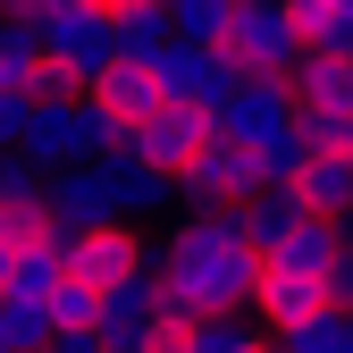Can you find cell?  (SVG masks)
<instances>
[{"label": "cell", "instance_id": "6da1fadb", "mask_svg": "<svg viewBox=\"0 0 353 353\" xmlns=\"http://www.w3.org/2000/svg\"><path fill=\"white\" fill-rule=\"evenodd\" d=\"M152 286L168 320H210V312H244L261 286V244L244 236L236 202L194 210L185 228L168 236V252H152Z\"/></svg>", "mask_w": 353, "mask_h": 353}, {"label": "cell", "instance_id": "7a4b0ae2", "mask_svg": "<svg viewBox=\"0 0 353 353\" xmlns=\"http://www.w3.org/2000/svg\"><path fill=\"white\" fill-rule=\"evenodd\" d=\"M17 143L42 168H59V160H101L110 143H126V126H118V110L93 93V84H76V93H42L26 110V135Z\"/></svg>", "mask_w": 353, "mask_h": 353}, {"label": "cell", "instance_id": "3957f363", "mask_svg": "<svg viewBox=\"0 0 353 353\" xmlns=\"http://www.w3.org/2000/svg\"><path fill=\"white\" fill-rule=\"evenodd\" d=\"M34 34H42V51H51V59H68V68H76V84H93V76L118 59L110 0H51V9L34 17Z\"/></svg>", "mask_w": 353, "mask_h": 353}, {"label": "cell", "instance_id": "277c9868", "mask_svg": "<svg viewBox=\"0 0 353 353\" xmlns=\"http://www.w3.org/2000/svg\"><path fill=\"white\" fill-rule=\"evenodd\" d=\"M219 51L236 59V76H286V68L303 59V34H294V17H286V0H236Z\"/></svg>", "mask_w": 353, "mask_h": 353}, {"label": "cell", "instance_id": "5b68a950", "mask_svg": "<svg viewBox=\"0 0 353 353\" xmlns=\"http://www.w3.org/2000/svg\"><path fill=\"white\" fill-rule=\"evenodd\" d=\"M244 194H252V143L210 118V135L194 143V160L176 168V202L210 210V202H244Z\"/></svg>", "mask_w": 353, "mask_h": 353}, {"label": "cell", "instance_id": "8992f818", "mask_svg": "<svg viewBox=\"0 0 353 353\" xmlns=\"http://www.w3.org/2000/svg\"><path fill=\"white\" fill-rule=\"evenodd\" d=\"M160 84H168V101H194V110H219L236 93V59L219 51V42H194V34H168L160 42Z\"/></svg>", "mask_w": 353, "mask_h": 353}, {"label": "cell", "instance_id": "52a82bcc", "mask_svg": "<svg viewBox=\"0 0 353 353\" xmlns=\"http://www.w3.org/2000/svg\"><path fill=\"white\" fill-rule=\"evenodd\" d=\"M42 202H51L59 236H84V228H101V219H118V194H110L101 160H59L51 176H42Z\"/></svg>", "mask_w": 353, "mask_h": 353}, {"label": "cell", "instance_id": "ba28073f", "mask_svg": "<svg viewBox=\"0 0 353 353\" xmlns=\"http://www.w3.org/2000/svg\"><path fill=\"white\" fill-rule=\"evenodd\" d=\"M135 270H152V252H143V236L126 228V219H101V228L68 236V278H84V286H118V278H135Z\"/></svg>", "mask_w": 353, "mask_h": 353}, {"label": "cell", "instance_id": "9c48e42d", "mask_svg": "<svg viewBox=\"0 0 353 353\" xmlns=\"http://www.w3.org/2000/svg\"><path fill=\"white\" fill-rule=\"evenodd\" d=\"M228 135H244V143H270L278 126H294V84L286 76H236V93L210 110Z\"/></svg>", "mask_w": 353, "mask_h": 353}, {"label": "cell", "instance_id": "30bf717a", "mask_svg": "<svg viewBox=\"0 0 353 353\" xmlns=\"http://www.w3.org/2000/svg\"><path fill=\"white\" fill-rule=\"evenodd\" d=\"M252 312H261V328H303L312 312H328V270H286V261H261Z\"/></svg>", "mask_w": 353, "mask_h": 353}, {"label": "cell", "instance_id": "8fae6325", "mask_svg": "<svg viewBox=\"0 0 353 353\" xmlns=\"http://www.w3.org/2000/svg\"><path fill=\"white\" fill-rule=\"evenodd\" d=\"M202 135H210V110H194V101H160L143 126H126V143H135L152 168H168V176L194 160V143H202Z\"/></svg>", "mask_w": 353, "mask_h": 353}, {"label": "cell", "instance_id": "7c38bea8", "mask_svg": "<svg viewBox=\"0 0 353 353\" xmlns=\"http://www.w3.org/2000/svg\"><path fill=\"white\" fill-rule=\"evenodd\" d=\"M93 93L118 110V126H143V118L168 101V84H160V59H152V51H118V59L93 76Z\"/></svg>", "mask_w": 353, "mask_h": 353}, {"label": "cell", "instance_id": "4fadbf2b", "mask_svg": "<svg viewBox=\"0 0 353 353\" xmlns=\"http://www.w3.org/2000/svg\"><path fill=\"white\" fill-rule=\"evenodd\" d=\"M101 168H110V194H118V219H126V210L143 219V210L176 202V176H168V168H152V160H143L135 143H110V152H101Z\"/></svg>", "mask_w": 353, "mask_h": 353}, {"label": "cell", "instance_id": "5bb4252c", "mask_svg": "<svg viewBox=\"0 0 353 353\" xmlns=\"http://www.w3.org/2000/svg\"><path fill=\"white\" fill-rule=\"evenodd\" d=\"M286 84H294V110H353V51H303Z\"/></svg>", "mask_w": 353, "mask_h": 353}, {"label": "cell", "instance_id": "9a60e30c", "mask_svg": "<svg viewBox=\"0 0 353 353\" xmlns=\"http://www.w3.org/2000/svg\"><path fill=\"white\" fill-rule=\"evenodd\" d=\"M294 194H303V210L345 219V210H353V152H345V143H312V160H303V176H294Z\"/></svg>", "mask_w": 353, "mask_h": 353}, {"label": "cell", "instance_id": "2e32d148", "mask_svg": "<svg viewBox=\"0 0 353 353\" xmlns=\"http://www.w3.org/2000/svg\"><path fill=\"white\" fill-rule=\"evenodd\" d=\"M336 252H345V228H336V219H320V210H303L294 228H286L270 252H261V261H286V270H328Z\"/></svg>", "mask_w": 353, "mask_h": 353}, {"label": "cell", "instance_id": "e0dca14e", "mask_svg": "<svg viewBox=\"0 0 353 353\" xmlns=\"http://www.w3.org/2000/svg\"><path fill=\"white\" fill-rule=\"evenodd\" d=\"M236 219H244V236L270 252V244L294 228V219H303V194H294V185H252V194L236 202Z\"/></svg>", "mask_w": 353, "mask_h": 353}, {"label": "cell", "instance_id": "ac0fdd59", "mask_svg": "<svg viewBox=\"0 0 353 353\" xmlns=\"http://www.w3.org/2000/svg\"><path fill=\"white\" fill-rule=\"evenodd\" d=\"M303 51H353V0H286Z\"/></svg>", "mask_w": 353, "mask_h": 353}, {"label": "cell", "instance_id": "d6986e66", "mask_svg": "<svg viewBox=\"0 0 353 353\" xmlns=\"http://www.w3.org/2000/svg\"><path fill=\"white\" fill-rule=\"evenodd\" d=\"M185 353H270V336L244 312H210V320H185Z\"/></svg>", "mask_w": 353, "mask_h": 353}, {"label": "cell", "instance_id": "ffe728a7", "mask_svg": "<svg viewBox=\"0 0 353 353\" xmlns=\"http://www.w3.org/2000/svg\"><path fill=\"white\" fill-rule=\"evenodd\" d=\"M110 26H118V51H160V42L176 34L168 0H110Z\"/></svg>", "mask_w": 353, "mask_h": 353}, {"label": "cell", "instance_id": "44dd1931", "mask_svg": "<svg viewBox=\"0 0 353 353\" xmlns=\"http://www.w3.org/2000/svg\"><path fill=\"white\" fill-rule=\"evenodd\" d=\"M303 160H312V135H303V126H278L270 143H252V185H294Z\"/></svg>", "mask_w": 353, "mask_h": 353}, {"label": "cell", "instance_id": "7402d4cb", "mask_svg": "<svg viewBox=\"0 0 353 353\" xmlns=\"http://www.w3.org/2000/svg\"><path fill=\"white\" fill-rule=\"evenodd\" d=\"M278 353H353V312H312L303 328H278Z\"/></svg>", "mask_w": 353, "mask_h": 353}, {"label": "cell", "instance_id": "603a6c76", "mask_svg": "<svg viewBox=\"0 0 353 353\" xmlns=\"http://www.w3.org/2000/svg\"><path fill=\"white\" fill-rule=\"evenodd\" d=\"M42 312H51V336H59V328H101V286L59 278L51 294H42Z\"/></svg>", "mask_w": 353, "mask_h": 353}, {"label": "cell", "instance_id": "cb8c5ba5", "mask_svg": "<svg viewBox=\"0 0 353 353\" xmlns=\"http://www.w3.org/2000/svg\"><path fill=\"white\" fill-rule=\"evenodd\" d=\"M34 59H42V34L0 9V84H34Z\"/></svg>", "mask_w": 353, "mask_h": 353}, {"label": "cell", "instance_id": "d4e9b609", "mask_svg": "<svg viewBox=\"0 0 353 353\" xmlns=\"http://www.w3.org/2000/svg\"><path fill=\"white\" fill-rule=\"evenodd\" d=\"M236 17V0H168V26L176 34H194V42H219Z\"/></svg>", "mask_w": 353, "mask_h": 353}, {"label": "cell", "instance_id": "484cf974", "mask_svg": "<svg viewBox=\"0 0 353 353\" xmlns=\"http://www.w3.org/2000/svg\"><path fill=\"white\" fill-rule=\"evenodd\" d=\"M328 303H336V312H353V244L328 261Z\"/></svg>", "mask_w": 353, "mask_h": 353}, {"label": "cell", "instance_id": "4316f807", "mask_svg": "<svg viewBox=\"0 0 353 353\" xmlns=\"http://www.w3.org/2000/svg\"><path fill=\"white\" fill-rule=\"evenodd\" d=\"M9 270H17V236L0 228V294H9Z\"/></svg>", "mask_w": 353, "mask_h": 353}, {"label": "cell", "instance_id": "83f0119b", "mask_svg": "<svg viewBox=\"0 0 353 353\" xmlns=\"http://www.w3.org/2000/svg\"><path fill=\"white\" fill-rule=\"evenodd\" d=\"M336 143H345V152H353V110H345V135H336Z\"/></svg>", "mask_w": 353, "mask_h": 353}, {"label": "cell", "instance_id": "f1b7e54d", "mask_svg": "<svg viewBox=\"0 0 353 353\" xmlns=\"http://www.w3.org/2000/svg\"><path fill=\"white\" fill-rule=\"evenodd\" d=\"M336 228H345V244H353V210H345V219H336Z\"/></svg>", "mask_w": 353, "mask_h": 353}, {"label": "cell", "instance_id": "f546056e", "mask_svg": "<svg viewBox=\"0 0 353 353\" xmlns=\"http://www.w3.org/2000/svg\"><path fill=\"white\" fill-rule=\"evenodd\" d=\"M0 353H17V345H9V328H0Z\"/></svg>", "mask_w": 353, "mask_h": 353}, {"label": "cell", "instance_id": "4dcf8cb0", "mask_svg": "<svg viewBox=\"0 0 353 353\" xmlns=\"http://www.w3.org/2000/svg\"><path fill=\"white\" fill-rule=\"evenodd\" d=\"M270 353H278V345H270Z\"/></svg>", "mask_w": 353, "mask_h": 353}]
</instances>
